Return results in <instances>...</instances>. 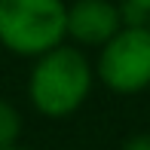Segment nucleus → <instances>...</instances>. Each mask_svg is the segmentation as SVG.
Listing matches in <instances>:
<instances>
[{"label": "nucleus", "instance_id": "nucleus-1", "mask_svg": "<svg viewBox=\"0 0 150 150\" xmlns=\"http://www.w3.org/2000/svg\"><path fill=\"white\" fill-rule=\"evenodd\" d=\"M92 89V64L74 46H55V49L37 55L31 71L28 95L31 104L46 117H67L86 101Z\"/></svg>", "mask_w": 150, "mask_h": 150}, {"label": "nucleus", "instance_id": "nucleus-2", "mask_svg": "<svg viewBox=\"0 0 150 150\" xmlns=\"http://www.w3.org/2000/svg\"><path fill=\"white\" fill-rule=\"evenodd\" d=\"M67 34L61 0H0V43L16 55H43Z\"/></svg>", "mask_w": 150, "mask_h": 150}, {"label": "nucleus", "instance_id": "nucleus-3", "mask_svg": "<svg viewBox=\"0 0 150 150\" xmlns=\"http://www.w3.org/2000/svg\"><path fill=\"white\" fill-rule=\"evenodd\" d=\"M98 80L113 92L132 95L150 86V28L122 25L101 46Z\"/></svg>", "mask_w": 150, "mask_h": 150}, {"label": "nucleus", "instance_id": "nucleus-4", "mask_svg": "<svg viewBox=\"0 0 150 150\" xmlns=\"http://www.w3.org/2000/svg\"><path fill=\"white\" fill-rule=\"evenodd\" d=\"M120 28V6L110 0H77L67 6V34L83 46H104Z\"/></svg>", "mask_w": 150, "mask_h": 150}, {"label": "nucleus", "instance_id": "nucleus-5", "mask_svg": "<svg viewBox=\"0 0 150 150\" xmlns=\"http://www.w3.org/2000/svg\"><path fill=\"white\" fill-rule=\"evenodd\" d=\"M18 132H22V117H18V110L9 104V101L0 98V150L16 147Z\"/></svg>", "mask_w": 150, "mask_h": 150}, {"label": "nucleus", "instance_id": "nucleus-6", "mask_svg": "<svg viewBox=\"0 0 150 150\" xmlns=\"http://www.w3.org/2000/svg\"><path fill=\"white\" fill-rule=\"evenodd\" d=\"M122 150H150V135H132L122 144Z\"/></svg>", "mask_w": 150, "mask_h": 150}, {"label": "nucleus", "instance_id": "nucleus-7", "mask_svg": "<svg viewBox=\"0 0 150 150\" xmlns=\"http://www.w3.org/2000/svg\"><path fill=\"white\" fill-rule=\"evenodd\" d=\"M129 3H135V6H141V9L150 12V0H129Z\"/></svg>", "mask_w": 150, "mask_h": 150}, {"label": "nucleus", "instance_id": "nucleus-8", "mask_svg": "<svg viewBox=\"0 0 150 150\" xmlns=\"http://www.w3.org/2000/svg\"><path fill=\"white\" fill-rule=\"evenodd\" d=\"M6 150H22V147H6Z\"/></svg>", "mask_w": 150, "mask_h": 150}]
</instances>
